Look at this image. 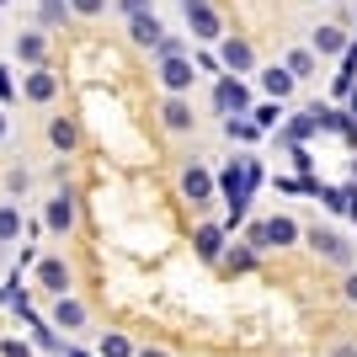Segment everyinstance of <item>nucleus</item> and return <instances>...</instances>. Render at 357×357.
<instances>
[{
	"label": "nucleus",
	"instance_id": "27",
	"mask_svg": "<svg viewBox=\"0 0 357 357\" xmlns=\"http://www.w3.org/2000/svg\"><path fill=\"white\" fill-rule=\"evenodd\" d=\"M102 357H134V342H128L123 331H107L102 336Z\"/></svg>",
	"mask_w": 357,
	"mask_h": 357
},
{
	"label": "nucleus",
	"instance_id": "2",
	"mask_svg": "<svg viewBox=\"0 0 357 357\" xmlns=\"http://www.w3.org/2000/svg\"><path fill=\"white\" fill-rule=\"evenodd\" d=\"M155 75H160V86H165V96H192V86H197V59L192 54H160L155 59Z\"/></svg>",
	"mask_w": 357,
	"mask_h": 357
},
{
	"label": "nucleus",
	"instance_id": "13",
	"mask_svg": "<svg viewBox=\"0 0 357 357\" xmlns=\"http://www.w3.org/2000/svg\"><path fill=\"white\" fill-rule=\"evenodd\" d=\"M38 283L59 298V294H70V288H75V278H70V267H64L59 256H43V261H38Z\"/></svg>",
	"mask_w": 357,
	"mask_h": 357
},
{
	"label": "nucleus",
	"instance_id": "12",
	"mask_svg": "<svg viewBox=\"0 0 357 357\" xmlns=\"http://www.w3.org/2000/svg\"><path fill=\"white\" fill-rule=\"evenodd\" d=\"M160 123L171 128V134H192V128H197L192 96H165V107H160Z\"/></svg>",
	"mask_w": 357,
	"mask_h": 357
},
{
	"label": "nucleus",
	"instance_id": "36",
	"mask_svg": "<svg viewBox=\"0 0 357 357\" xmlns=\"http://www.w3.org/2000/svg\"><path fill=\"white\" fill-rule=\"evenodd\" d=\"M347 112H352V118H357V86H352V96H347Z\"/></svg>",
	"mask_w": 357,
	"mask_h": 357
},
{
	"label": "nucleus",
	"instance_id": "8",
	"mask_svg": "<svg viewBox=\"0 0 357 357\" xmlns=\"http://www.w3.org/2000/svg\"><path fill=\"white\" fill-rule=\"evenodd\" d=\"M314 134H320V102L304 107V112H294V118L278 128V144H283V149H288V144H310Z\"/></svg>",
	"mask_w": 357,
	"mask_h": 357
},
{
	"label": "nucleus",
	"instance_id": "10",
	"mask_svg": "<svg viewBox=\"0 0 357 357\" xmlns=\"http://www.w3.org/2000/svg\"><path fill=\"white\" fill-rule=\"evenodd\" d=\"M256 86H261V96H272V102H288L298 91V75L288 70V64H267V70L256 75Z\"/></svg>",
	"mask_w": 357,
	"mask_h": 357
},
{
	"label": "nucleus",
	"instance_id": "26",
	"mask_svg": "<svg viewBox=\"0 0 357 357\" xmlns=\"http://www.w3.org/2000/svg\"><path fill=\"white\" fill-rule=\"evenodd\" d=\"M64 16H70V0H38V22L43 27H59Z\"/></svg>",
	"mask_w": 357,
	"mask_h": 357
},
{
	"label": "nucleus",
	"instance_id": "33",
	"mask_svg": "<svg viewBox=\"0 0 357 357\" xmlns=\"http://www.w3.org/2000/svg\"><path fill=\"white\" fill-rule=\"evenodd\" d=\"M118 11L123 16H139V11H149V0H118Z\"/></svg>",
	"mask_w": 357,
	"mask_h": 357
},
{
	"label": "nucleus",
	"instance_id": "11",
	"mask_svg": "<svg viewBox=\"0 0 357 357\" xmlns=\"http://www.w3.org/2000/svg\"><path fill=\"white\" fill-rule=\"evenodd\" d=\"M224 245H229V229L224 224H197L192 229V251L203 261H224Z\"/></svg>",
	"mask_w": 357,
	"mask_h": 357
},
{
	"label": "nucleus",
	"instance_id": "21",
	"mask_svg": "<svg viewBox=\"0 0 357 357\" xmlns=\"http://www.w3.org/2000/svg\"><path fill=\"white\" fill-rule=\"evenodd\" d=\"M251 118H256V128H261V134H278V128H283V102H256L251 107Z\"/></svg>",
	"mask_w": 357,
	"mask_h": 357
},
{
	"label": "nucleus",
	"instance_id": "9",
	"mask_svg": "<svg viewBox=\"0 0 357 357\" xmlns=\"http://www.w3.org/2000/svg\"><path fill=\"white\" fill-rule=\"evenodd\" d=\"M347 43H352V32H347L342 22H320V27L310 32V48L320 54V59H342Z\"/></svg>",
	"mask_w": 357,
	"mask_h": 357
},
{
	"label": "nucleus",
	"instance_id": "41",
	"mask_svg": "<svg viewBox=\"0 0 357 357\" xmlns=\"http://www.w3.org/2000/svg\"><path fill=\"white\" fill-rule=\"evenodd\" d=\"M0 6H6V0H0Z\"/></svg>",
	"mask_w": 357,
	"mask_h": 357
},
{
	"label": "nucleus",
	"instance_id": "34",
	"mask_svg": "<svg viewBox=\"0 0 357 357\" xmlns=\"http://www.w3.org/2000/svg\"><path fill=\"white\" fill-rule=\"evenodd\" d=\"M16 96V86H11V70H0V102H11Z\"/></svg>",
	"mask_w": 357,
	"mask_h": 357
},
{
	"label": "nucleus",
	"instance_id": "28",
	"mask_svg": "<svg viewBox=\"0 0 357 357\" xmlns=\"http://www.w3.org/2000/svg\"><path fill=\"white\" fill-rule=\"evenodd\" d=\"M160 54H192V43H187V38H176V32H165L160 43H155V59H160Z\"/></svg>",
	"mask_w": 357,
	"mask_h": 357
},
{
	"label": "nucleus",
	"instance_id": "3",
	"mask_svg": "<svg viewBox=\"0 0 357 357\" xmlns=\"http://www.w3.org/2000/svg\"><path fill=\"white\" fill-rule=\"evenodd\" d=\"M304 240H310V251L320 256V261H331V267H342V272L357 267V245L342 235V229H320V224H314Z\"/></svg>",
	"mask_w": 357,
	"mask_h": 357
},
{
	"label": "nucleus",
	"instance_id": "16",
	"mask_svg": "<svg viewBox=\"0 0 357 357\" xmlns=\"http://www.w3.org/2000/svg\"><path fill=\"white\" fill-rule=\"evenodd\" d=\"M128 38H134L139 48H155L165 38V27L155 22V11H139V16H128Z\"/></svg>",
	"mask_w": 357,
	"mask_h": 357
},
{
	"label": "nucleus",
	"instance_id": "37",
	"mask_svg": "<svg viewBox=\"0 0 357 357\" xmlns=\"http://www.w3.org/2000/svg\"><path fill=\"white\" fill-rule=\"evenodd\" d=\"M336 357H357V342L352 347H336Z\"/></svg>",
	"mask_w": 357,
	"mask_h": 357
},
{
	"label": "nucleus",
	"instance_id": "39",
	"mask_svg": "<svg viewBox=\"0 0 357 357\" xmlns=\"http://www.w3.org/2000/svg\"><path fill=\"white\" fill-rule=\"evenodd\" d=\"M64 357H86V352H75V347H64Z\"/></svg>",
	"mask_w": 357,
	"mask_h": 357
},
{
	"label": "nucleus",
	"instance_id": "35",
	"mask_svg": "<svg viewBox=\"0 0 357 357\" xmlns=\"http://www.w3.org/2000/svg\"><path fill=\"white\" fill-rule=\"evenodd\" d=\"M134 357H171L165 347H144V352H134Z\"/></svg>",
	"mask_w": 357,
	"mask_h": 357
},
{
	"label": "nucleus",
	"instance_id": "30",
	"mask_svg": "<svg viewBox=\"0 0 357 357\" xmlns=\"http://www.w3.org/2000/svg\"><path fill=\"white\" fill-rule=\"evenodd\" d=\"M70 11H75V16H102L107 0H70Z\"/></svg>",
	"mask_w": 357,
	"mask_h": 357
},
{
	"label": "nucleus",
	"instance_id": "23",
	"mask_svg": "<svg viewBox=\"0 0 357 357\" xmlns=\"http://www.w3.org/2000/svg\"><path fill=\"white\" fill-rule=\"evenodd\" d=\"M224 139H235V144H256V139H261V128H256L251 112H245V118H224Z\"/></svg>",
	"mask_w": 357,
	"mask_h": 357
},
{
	"label": "nucleus",
	"instance_id": "5",
	"mask_svg": "<svg viewBox=\"0 0 357 357\" xmlns=\"http://www.w3.org/2000/svg\"><path fill=\"white\" fill-rule=\"evenodd\" d=\"M213 107H219L224 118H245L256 107V96H251V86H245L240 75H219V80H213Z\"/></svg>",
	"mask_w": 357,
	"mask_h": 357
},
{
	"label": "nucleus",
	"instance_id": "25",
	"mask_svg": "<svg viewBox=\"0 0 357 357\" xmlns=\"http://www.w3.org/2000/svg\"><path fill=\"white\" fill-rule=\"evenodd\" d=\"M22 235V208L16 203H0V245H11Z\"/></svg>",
	"mask_w": 357,
	"mask_h": 357
},
{
	"label": "nucleus",
	"instance_id": "4",
	"mask_svg": "<svg viewBox=\"0 0 357 357\" xmlns=\"http://www.w3.org/2000/svg\"><path fill=\"white\" fill-rule=\"evenodd\" d=\"M181 16H187V32H192V43H219L224 38V16L213 11L208 0H181Z\"/></svg>",
	"mask_w": 357,
	"mask_h": 357
},
{
	"label": "nucleus",
	"instance_id": "38",
	"mask_svg": "<svg viewBox=\"0 0 357 357\" xmlns=\"http://www.w3.org/2000/svg\"><path fill=\"white\" fill-rule=\"evenodd\" d=\"M6 134H11V123H6V112H0V139H6Z\"/></svg>",
	"mask_w": 357,
	"mask_h": 357
},
{
	"label": "nucleus",
	"instance_id": "6",
	"mask_svg": "<svg viewBox=\"0 0 357 357\" xmlns=\"http://www.w3.org/2000/svg\"><path fill=\"white\" fill-rule=\"evenodd\" d=\"M219 64H224V75H256V48L245 43V38H235V32H224L219 38Z\"/></svg>",
	"mask_w": 357,
	"mask_h": 357
},
{
	"label": "nucleus",
	"instance_id": "7",
	"mask_svg": "<svg viewBox=\"0 0 357 357\" xmlns=\"http://www.w3.org/2000/svg\"><path fill=\"white\" fill-rule=\"evenodd\" d=\"M213 192H219V176H213L208 165H197V160L181 165V197L187 203H213Z\"/></svg>",
	"mask_w": 357,
	"mask_h": 357
},
{
	"label": "nucleus",
	"instance_id": "29",
	"mask_svg": "<svg viewBox=\"0 0 357 357\" xmlns=\"http://www.w3.org/2000/svg\"><path fill=\"white\" fill-rule=\"evenodd\" d=\"M192 59H197V70H203V75H213V80H219V75H224V64H219V54H208V48H197Z\"/></svg>",
	"mask_w": 357,
	"mask_h": 357
},
{
	"label": "nucleus",
	"instance_id": "40",
	"mask_svg": "<svg viewBox=\"0 0 357 357\" xmlns=\"http://www.w3.org/2000/svg\"><path fill=\"white\" fill-rule=\"evenodd\" d=\"M352 187H357V165H352Z\"/></svg>",
	"mask_w": 357,
	"mask_h": 357
},
{
	"label": "nucleus",
	"instance_id": "32",
	"mask_svg": "<svg viewBox=\"0 0 357 357\" xmlns=\"http://www.w3.org/2000/svg\"><path fill=\"white\" fill-rule=\"evenodd\" d=\"M342 298H347V304H352V310H357V267H352V272H347V278H342Z\"/></svg>",
	"mask_w": 357,
	"mask_h": 357
},
{
	"label": "nucleus",
	"instance_id": "15",
	"mask_svg": "<svg viewBox=\"0 0 357 357\" xmlns=\"http://www.w3.org/2000/svg\"><path fill=\"white\" fill-rule=\"evenodd\" d=\"M352 86H357V38L347 43V54H342V70L331 75V96H336V102H347V96H352Z\"/></svg>",
	"mask_w": 357,
	"mask_h": 357
},
{
	"label": "nucleus",
	"instance_id": "1",
	"mask_svg": "<svg viewBox=\"0 0 357 357\" xmlns=\"http://www.w3.org/2000/svg\"><path fill=\"white\" fill-rule=\"evenodd\" d=\"M245 240H251L256 251H288V245H298V240H304V229H298L294 213H272V219L245 224Z\"/></svg>",
	"mask_w": 357,
	"mask_h": 357
},
{
	"label": "nucleus",
	"instance_id": "20",
	"mask_svg": "<svg viewBox=\"0 0 357 357\" xmlns=\"http://www.w3.org/2000/svg\"><path fill=\"white\" fill-rule=\"evenodd\" d=\"M256 261H261V251H256L251 240H240V245H224V267H229V272H251Z\"/></svg>",
	"mask_w": 357,
	"mask_h": 357
},
{
	"label": "nucleus",
	"instance_id": "24",
	"mask_svg": "<svg viewBox=\"0 0 357 357\" xmlns=\"http://www.w3.org/2000/svg\"><path fill=\"white\" fill-rule=\"evenodd\" d=\"M48 144H54V149H75V144H80V128H75L70 118H54V123H48Z\"/></svg>",
	"mask_w": 357,
	"mask_h": 357
},
{
	"label": "nucleus",
	"instance_id": "18",
	"mask_svg": "<svg viewBox=\"0 0 357 357\" xmlns=\"http://www.w3.org/2000/svg\"><path fill=\"white\" fill-rule=\"evenodd\" d=\"M54 326L80 331V326H86V304H80L75 294H59V298H54Z\"/></svg>",
	"mask_w": 357,
	"mask_h": 357
},
{
	"label": "nucleus",
	"instance_id": "14",
	"mask_svg": "<svg viewBox=\"0 0 357 357\" xmlns=\"http://www.w3.org/2000/svg\"><path fill=\"white\" fill-rule=\"evenodd\" d=\"M22 96H27V102H54V96H59V75L38 64V70L22 80Z\"/></svg>",
	"mask_w": 357,
	"mask_h": 357
},
{
	"label": "nucleus",
	"instance_id": "31",
	"mask_svg": "<svg viewBox=\"0 0 357 357\" xmlns=\"http://www.w3.org/2000/svg\"><path fill=\"white\" fill-rule=\"evenodd\" d=\"M0 357H38V352H32L27 342H16V336H11V342H0Z\"/></svg>",
	"mask_w": 357,
	"mask_h": 357
},
{
	"label": "nucleus",
	"instance_id": "22",
	"mask_svg": "<svg viewBox=\"0 0 357 357\" xmlns=\"http://www.w3.org/2000/svg\"><path fill=\"white\" fill-rule=\"evenodd\" d=\"M288 70L298 75V80H314V70H320V54H314V48H288Z\"/></svg>",
	"mask_w": 357,
	"mask_h": 357
},
{
	"label": "nucleus",
	"instance_id": "19",
	"mask_svg": "<svg viewBox=\"0 0 357 357\" xmlns=\"http://www.w3.org/2000/svg\"><path fill=\"white\" fill-rule=\"evenodd\" d=\"M43 54H48V38H43V32H22V38H16V59H22V64H32V70H38V64H43Z\"/></svg>",
	"mask_w": 357,
	"mask_h": 357
},
{
	"label": "nucleus",
	"instance_id": "17",
	"mask_svg": "<svg viewBox=\"0 0 357 357\" xmlns=\"http://www.w3.org/2000/svg\"><path fill=\"white\" fill-rule=\"evenodd\" d=\"M43 224L54 229V235H64V229L75 224V197H70V192H54V197H48V213H43Z\"/></svg>",
	"mask_w": 357,
	"mask_h": 357
}]
</instances>
